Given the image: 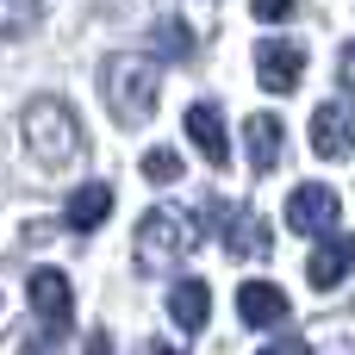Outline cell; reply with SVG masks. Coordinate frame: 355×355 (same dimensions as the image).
Listing matches in <instances>:
<instances>
[{"label": "cell", "instance_id": "16", "mask_svg": "<svg viewBox=\"0 0 355 355\" xmlns=\"http://www.w3.org/2000/svg\"><path fill=\"white\" fill-rule=\"evenodd\" d=\"M175 175H181V156H175V150H150V156H144V181L168 187Z\"/></svg>", "mask_w": 355, "mask_h": 355}, {"label": "cell", "instance_id": "4", "mask_svg": "<svg viewBox=\"0 0 355 355\" xmlns=\"http://www.w3.org/2000/svg\"><path fill=\"white\" fill-rule=\"evenodd\" d=\"M337 212H343L337 187H318V181H306V187H293V200H287V231H293V237H331Z\"/></svg>", "mask_w": 355, "mask_h": 355}, {"label": "cell", "instance_id": "14", "mask_svg": "<svg viewBox=\"0 0 355 355\" xmlns=\"http://www.w3.org/2000/svg\"><path fill=\"white\" fill-rule=\"evenodd\" d=\"M168 318H175L181 331H206V318H212V287H206V281H175V287H168Z\"/></svg>", "mask_w": 355, "mask_h": 355}, {"label": "cell", "instance_id": "1", "mask_svg": "<svg viewBox=\"0 0 355 355\" xmlns=\"http://www.w3.org/2000/svg\"><path fill=\"white\" fill-rule=\"evenodd\" d=\"M19 131H25V150H31V162H37V168H69V162L81 156V144H87L81 119H75L56 94H37V100L25 106Z\"/></svg>", "mask_w": 355, "mask_h": 355}, {"label": "cell", "instance_id": "12", "mask_svg": "<svg viewBox=\"0 0 355 355\" xmlns=\"http://www.w3.org/2000/svg\"><path fill=\"white\" fill-rule=\"evenodd\" d=\"M237 318H243L250 331H268V324L287 318V293H281L275 281H243V287H237Z\"/></svg>", "mask_w": 355, "mask_h": 355}, {"label": "cell", "instance_id": "17", "mask_svg": "<svg viewBox=\"0 0 355 355\" xmlns=\"http://www.w3.org/2000/svg\"><path fill=\"white\" fill-rule=\"evenodd\" d=\"M250 12H256L262 25H287V19H293V0H250Z\"/></svg>", "mask_w": 355, "mask_h": 355}, {"label": "cell", "instance_id": "21", "mask_svg": "<svg viewBox=\"0 0 355 355\" xmlns=\"http://www.w3.org/2000/svg\"><path fill=\"white\" fill-rule=\"evenodd\" d=\"M137 355H181V349H168V343H144Z\"/></svg>", "mask_w": 355, "mask_h": 355}, {"label": "cell", "instance_id": "8", "mask_svg": "<svg viewBox=\"0 0 355 355\" xmlns=\"http://www.w3.org/2000/svg\"><path fill=\"white\" fill-rule=\"evenodd\" d=\"M212 218H218V231H225V250L231 256H250V262H262L268 250H275V237H268V225L262 218H250V212H237V206H212Z\"/></svg>", "mask_w": 355, "mask_h": 355}, {"label": "cell", "instance_id": "5", "mask_svg": "<svg viewBox=\"0 0 355 355\" xmlns=\"http://www.w3.org/2000/svg\"><path fill=\"white\" fill-rule=\"evenodd\" d=\"M312 156H324V162H349L355 156V106L349 100H324L312 112Z\"/></svg>", "mask_w": 355, "mask_h": 355}, {"label": "cell", "instance_id": "9", "mask_svg": "<svg viewBox=\"0 0 355 355\" xmlns=\"http://www.w3.org/2000/svg\"><path fill=\"white\" fill-rule=\"evenodd\" d=\"M349 268H355V237H349V231H337V237H324V243L312 250L306 281L331 293V287H343V281H349Z\"/></svg>", "mask_w": 355, "mask_h": 355}, {"label": "cell", "instance_id": "7", "mask_svg": "<svg viewBox=\"0 0 355 355\" xmlns=\"http://www.w3.org/2000/svg\"><path fill=\"white\" fill-rule=\"evenodd\" d=\"M25 300H31V312H37L50 331H69V318H75V293H69V275H62V268H31Z\"/></svg>", "mask_w": 355, "mask_h": 355}, {"label": "cell", "instance_id": "20", "mask_svg": "<svg viewBox=\"0 0 355 355\" xmlns=\"http://www.w3.org/2000/svg\"><path fill=\"white\" fill-rule=\"evenodd\" d=\"M87 355H112V337L106 331H87Z\"/></svg>", "mask_w": 355, "mask_h": 355}, {"label": "cell", "instance_id": "13", "mask_svg": "<svg viewBox=\"0 0 355 355\" xmlns=\"http://www.w3.org/2000/svg\"><path fill=\"white\" fill-rule=\"evenodd\" d=\"M106 218H112V187H106V181L75 187V193H69V206H62V225H69V231H81V237H87V231H100Z\"/></svg>", "mask_w": 355, "mask_h": 355}, {"label": "cell", "instance_id": "19", "mask_svg": "<svg viewBox=\"0 0 355 355\" xmlns=\"http://www.w3.org/2000/svg\"><path fill=\"white\" fill-rule=\"evenodd\" d=\"M262 355H312V349H306L300 337H281V343H268V349H262Z\"/></svg>", "mask_w": 355, "mask_h": 355}, {"label": "cell", "instance_id": "11", "mask_svg": "<svg viewBox=\"0 0 355 355\" xmlns=\"http://www.w3.org/2000/svg\"><path fill=\"white\" fill-rule=\"evenodd\" d=\"M187 137H193V150H200L212 168H225V162H231V137H225V119H218V106H212V100L187 106Z\"/></svg>", "mask_w": 355, "mask_h": 355}, {"label": "cell", "instance_id": "6", "mask_svg": "<svg viewBox=\"0 0 355 355\" xmlns=\"http://www.w3.org/2000/svg\"><path fill=\"white\" fill-rule=\"evenodd\" d=\"M300 75H306V50H300L293 37H262V44H256V81H262L268 94H293Z\"/></svg>", "mask_w": 355, "mask_h": 355}, {"label": "cell", "instance_id": "15", "mask_svg": "<svg viewBox=\"0 0 355 355\" xmlns=\"http://www.w3.org/2000/svg\"><path fill=\"white\" fill-rule=\"evenodd\" d=\"M150 50H156L162 62H193V50H200V44H193V31H187L181 19H162V25L150 31Z\"/></svg>", "mask_w": 355, "mask_h": 355}, {"label": "cell", "instance_id": "10", "mask_svg": "<svg viewBox=\"0 0 355 355\" xmlns=\"http://www.w3.org/2000/svg\"><path fill=\"white\" fill-rule=\"evenodd\" d=\"M243 144H250V168L268 175V168H281V156H287V125H281L275 112H256V119H243Z\"/></svg>", "mask_w": 355, "mask_h": 355}, {"label": "cell", "instance_id": "18", "mask_svg": "<svg viewBox=\"0 0 355 355\" xmlns=\"http://www.w3.org/2000/svg\"><path fill=\"white\" fill-rule=\"evenodd\" d=\"M337 87H343V94H355V44L337 56Z\"/></svg>", "mask_w": 355, "mask_h": 355}, {"label": "cell", "instance_id": "3", "mask_svg": "<svg viewBox=\"0 0 355 355\" xmlns=\"http://www.w3.org/2000/svg\"><path fill=\"white\" fill-rule=\"evenodd\" d=\"M187 250H193V218H187V212H168V206H156V212H144V218H137L131 256H137V268H144V275L181 268V256H187Z\"/></svg>", "mask_w": 355, "mask_h": 355}, {"label": "cell", "instance_id": "2", "mask_svg": "<svg viewBox=\"0 0 355 355\" xmlns=\"http://www.w3.org/2000/svg\"><path fill=\"white\" fill-rule=\"evenodd\" d=\"M100 87H106V106H112L119 125H150L156 119V100L162 94H156V69L144 56H106Z\"/></svg>", "mask_w": 355, "mask_h": 355}]
</instances>
